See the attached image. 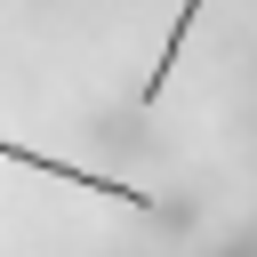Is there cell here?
Masks as SVG:
<instances>
[{
  "label": "cell",
  "instance_id": "1",
  "mask_svg": "<svg viewBox=\"0 0 257 257\" xmlns=\"http://www.w3.org/2000/svg\"><path fill=\"white\" fill-rule=\"evenodd\" d=\"M0 161H24V169H40V177H56V185H80V193H104V201H120V209H137V217H161V201H153L145 185H112V177L72 169V161H48V153H32V145H16V137H0Z\"/></svg>",
  "mask_w": 257,
  "mask_h": 257
},
{
  "label": "cell",
  "instance_id": "2",
  "mask_svg": "<svg viewBox=\"0 0 257 257\" xmlns=\"http://www.w3.org/2000/svg\"><path fill=\"white\" fill-rule=\"evenodd\" d=\"M193 24H201V0H185V8H177V24H169V40H161V64L145 72V88H137V104H161V80L177 72V56H185V32H193Z\"/></svg>",
  "mask_w": 257,
  "mask_h": 257
}]
</instances>
